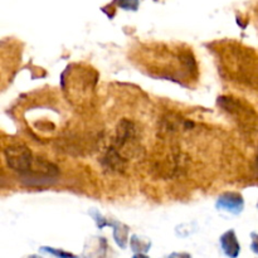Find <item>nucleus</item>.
I'll use <instances>...</instances> for the list:
<instances>
[{"label": "nucleus", "instance_id": "2", "mask_svg": "<svg viewBox=\"0 0 258 258\" xmlns=\"http://www.w3.org/2000/svg\"><path fill=\"white\" fill-rule=\"evenodd\" d=\"M221 246L224 254L228 258H237L241 252L238 239H237L234 231H228L221 237Z\"/></svg>", "mask_w": 258, "mask_h": 258}, {"label": "nucleus", "instance_id": "7", "mask_svg": "<svg viewBox=\"0 0 258 258\" xmlns=\"http://www.w3.org/2000/svg\"><path fill=\"white\" fill-rule=\"evenodd\" d=\"M133 258H149V257L146 256V254H144V253H136Z\"/></svg>", "mask_w": 258, "mask_h": 258}, {"label": "nucleus", "instance_id": "3", "mask_svg": "<svg viewBox=\"0 0 258 258\" xmlns=\"http://www.w3.org/2000/svg\"><path fill=\"white\" fill-rule=\"evenodd\" d=\"M150 242H145L144 239H140L138 236H134L131 238V249L135 253H146L150 248Z\"/></svg>", "mask_w": 258, "mask_h": 258}, {"label": "nucleus", "instance_id": "1", "mask_svg": "<svg viewBox=\"0 0 258 258\" xmlns=\"http://www.w3.org/2000/svg\"><path fill=\"white\" fill-rule=\"evenodd\" d=\"M5 158H7L8 165L13 170L19 171L23 176L29 174L35 161L29 149L24 145H20V144L12 145L5 149Z\"/></svg>", "mask_w": 258, "mask_h": 258}, {"label": "nucleus", "instance_id": "8", "mask_svg": "<svg viewBox=\"0 0 258 258\" xmlns=\"http://www.w3.org/2000/svg\"><path fill=\"white\" fill-rule=\"evenodd\" d=\"M27 258H40V257H38V256H30V257H27Z\"/></svg>", "mask_w": 258, "mask_h": 258}, {"label": "nucleus", "instance_id": "5", "mask_svg": "<svg viewBox=\"0 0 258 258\" xmlns=\"http://www.w3.org/2000/svg\"><path fill=\"white\" fill-rule=\"evenodd\" d=\"M252 244H251V249L254 252V253L258 254V234L257 233H252Z\"/></svg>", "mask_w": 258, "mask_h": 258}, {"label": "nucleus", "instance_id": "4", "mask_svg": "<svg viewBox=\"0 0 258 258\" xmlns=\"http://www.w3.org/2000/svg\"><path fill=\"white\" fill-rule=\"evenodd\" d=\"M40 251L47 252V253L52 254V256L57 258H78L76 254L70 253V252H66V251H62V249H57V248H50V247H42Z\"/></svg>", "mask_w": 258, "mask_h": 258}, {"label": "nucleus", "instance_id": "6", "mask_svg": "<svg viewBox=\"0 0 258 258\" xmlns=\"http://www.w3.org/2000/svg\"><path fill=\"white\" fill-rule=\"evenodd\" d=\"M168 258H191V256L186 252H174Z\"/></svg>", "mask_w": 258, "mask_h": 258}]
</instances>
